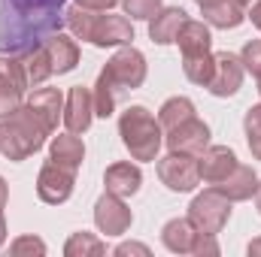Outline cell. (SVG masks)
<instances>
[{
	"mask_svg": "<svg viewBox=\"0 0 261 257\" xmlns=\"http://www.w3.org/2000/svg\"><path fill=\"white\" fill-rule=\"evenodd\" d=\"M186 21H189L186 9H179V6H167V9H164V6H161L158 15L149 18V37H152V43H158V46L176 43V37H179V30H182Z\"/></svg>",
	"mask_w": 261,
	"mask_h": 257,
	"instance_id": "e0dca14e",
	"label": "cell"
},
{
	"mask_svg": "<svg viewBox=\"0 0 261 257\" xmlns=\"http://www.w3.org/2000/svg\"><path fill=\"white\" fill-rule=\"evenodd\" d=\"M28 103H31L52 127H58V118H64V94H61L58 88H40V91H34V94L28 97Z\"/></svg>",
	"mask_w": 261,
	"mask_h": 257,
	"instance_id": "cb8c5ba5",
	"label": "cell"
},
{
	"mask_svg": "<svg viewBox=\"0 0 261 257\" xmlns=\"http://www.w3.org/2000/svg\"><path fill=\"white\" fill-rule=\"evenodd\" d=\"M103 251H107V245H103L94 233H85V230L73 233V236L67 239V245H64L67 257H100Z\"/></svg>",
	"mask_w": 261,
	"mask_h": 257,
	"instance_id": "484cf974",
	"label": "cell"
},
{
	"mask_svg": "<svg viewBox=\"0 0 261 257\" xmlns=\"http://www.w3.org/2000/svg\"><path fill=\"white\" fill-rule=\"evenodd\" d=\"M243 73L246 67L240 61V55L231 52H216L213 55V76L206 82V91L213 97H234L243 85Z\"/></svg>",
	"mask_w": 261,
	"mask_h": 257,
	"instance_id": "9c48e42d",
	"label": "cell"
},
{
	"mask_svg": "<svg viewBox=\"0 0 261 257\" xmlns=\"http://www.w3.org/2000/svg\"><path fill=\"white\" fill-rule=\"evenodd\" d=\"M64 24L76 40L91 43L97 49L130 46V40H134V24L125 15H110V9H88L82 3L67 6Z\"/></svg>",
	"mask_w": 261,
	"mask_h": 257,
	"instance_id": "3957f363",
	"label": "cell"
},
{
	"mask_svg": "<svg viewBox=\"0 0 261 257\" xmlns=\"http://www.w3.org/2000/svg\"><path fill=\"white\" fill-rule=\"evenodd\" d=\"M91 118H94V97L88 88L76 85L70 88L64 97V124L70 133H85L91 127Z\"/></svg>",
	"mask_w": 261,
	"mask_h": 257,
	"instance_id": "5bb4252c",
	"label": "cell"
},
{
	"mask_svg": "<svg viewBox=\"0 0 261 257\" xmlns=\"http://www.w3.org/2000/svg\"><path fill=\"white\" fill-rule=\"evenodd\" d=\"M255 206H258V215H261V182H258V188H255Z\"/></svg>",
	"mask_w": 261,
	"mask_h": 257,
	"instance_id": "8d00e7d4",
	"label": "cell"
},
{
	"mask_svg": "<svg viewBox=\"0 0 261 257\" xmlns=\"http://www.w3.org/2000/svg\"><path fill=\"white\" fill-rule=\"evenodd\" d=\"M67 0H0V55L43 46L64 27Z\"/></svg>",
	"mask_w": 261,
	"mask_h": 257,
	"instance_id": "6da1fadb",
	"label": "cell"
},
{
	"mask_svg": "<svg viewBox=\"0 0 261 257\" xmlns=\"http://www.w3.org/2000/svg\"><path fill=\"white\" fill-rule=\"evenodd\" d=\"M18 61H21V73H24L28 88H37V85H43L49 76H55L46 43H43V46H37V49H31V52H21V55H18Z\"/></svg>",
	"mask_w": 261,
	"mask_h": 257,
	"instance_id": "44dd1931",
	"label": "cell"
},
{
	"mask_svg": "<svg viewBox=\"0 0 261 257\" xmlns=\"http://www.w3.org/2000/svg\"><path fill=\"white\" fill-rule=\"evenodd\" d=\"M228 218H231V200L219 188H206L189 206V221L195 224V230L210 233V236H219L222 227L228 224Z\"/></svg>",
	"mask_w": 261,
	"mask_h": 257,
	"instance_id": "52a82bcc",
	"label": "cell"
},
{
	"mask_svg": "<svg viewBox=\"0 0 261 257\" xmlns=\"http://www.w3.org/2000/svg\"><path fill=\"white\" fill-rule=\"evenodd\" d=\"M55 127L31 103H21L15 112L0 118V154L6 160H15V164L28 160L31 154H37L46 145V136Z\"/></svg>",
	"mask_w": 261,
	"mask_h": 257,
	"instance_id": "277c9868",
	"label": "cell"
},
{
	"mask_svg": "<svg viewBox=\"0 0 261 257\" xmlns=\"http://www.w3.org/2000/svg\"><path fill=\"white\" fill-rule=\"evenodd\" d=\"M119 136L134 160H155L164 142V127L146 106H128L119 118Z\"/></svg>",
	"mask_w": 261,
	"mask_h": 257,
	"instance_id": "5b68a950",
	"label": "cell"
},
{
	"mask_svg": "<svg viewBox=\"0 0 261 257\" xmlns=\"http://www.w3.org/2000/svg\"><path fill=\"white\" fill-rule=\"evenodd\" d=\"M197 239H200V230H195L189 218H173L161 227V242L173 254H195Z\"/></svg>",
	"mask_w": 261,
	"mask_h": 257,
	"instance_id": "ac0fdd59",
	"label": "cell"
},
{
	"mask_svg": "<svg viewBox=\"0 0 261 257\" xmlns=\"http://www.w3.org/2000/svg\"><path fill=\"white\" fill-rule=\"evenodd\" d=\"M246 251H249V257H261V236L249 242V248H246Z\"/></svg>",
	"mask_w": 261,
	"mask_h": 257,
	"instance_id": "e575fe53",
	"label": "cell"
},
{
	"mask_svg": "<svg viewBox=\"0 0 261 257\" xmlns=\"http://www.w3.org/2000/svg\"><path fill=\"white\" fill-rule=\"evenodd\" d=\"M158 179L164 188L176 194L195 191L200 182V167H197L195 154H182V151H170L167 157L158 160Z\"/></svg>",
	"mask_w": 261,
	"mask_h": 257,
	"instance_id": "ba28073f",
	"label": "cell"
},
{
	"mask_svg": "<svg viewBox=\"0 0 261 257\" xmlns=\"http://www.w3.org/2000/svg\"><path fill=\"white\" fill-rule=\"evenodd\" d=\"M46 49H49V58H52V70L58 76L70 73L73 67L79 64V46L70 37H64V34H52L46 40Z\"/></svg>",
	"mask_w": 261,
	"mask_h": 257,
	"instance_id": "603a6c76",
	"label": "cell"
},
{
	"mask_svg": "<svg viewBox=\"0 0 261 257\" xmlns=\"http://www.w3.org/2000/svg\"><path fill=\"white\" fill-rule=\"evenodd\" d=\"M213 188H219L231 203H240V200H249V197L255 194V188H258V176H255L252 167H246V164L237 160V167L231 170V176L222 179V182L213 185Z\"/></svg>",
	"mask_w": 261,
	"mask_h": 257,
	"instance_id": "ffe728a7",
	"label": "cell"
},
{
	"mask_svg": "<svg viewBox=\"0 0 261 257\" xmlns=\"http://www.w3.org/2000/svg\"><path fill=\"white\" fill-rule=\"evenodd\" d=\"M119 3H122L125 15L137 18V21H149V18L158 15V9H161V0H119Z\"/></svg>",
	"mask_w": 261,
	"mask_h": 257,
	"instance_id": "f1b7e54d",
	"label": "cell"
},
{
	"mask_svg": "<svg viewBox=\"0 0 261 257\" xmlns=\"http://www.w3.org/2000/svg\"><path fill=\"white\" fill-rule=\"evenodd\" d=\"M103 185H107V191L116 194V197H134V194L140 191V185H143V173H140L137 164L122 160V164L107 167V173H103Z\"/></svg>",
	"mask_w": 261,
	"mask_h": 257,
	"instance_id": "d6986e66",
	"label": "cell"
},
{
	"mask_svg": "<svg viewBox=\"0 0 261 257\" xmlns=\"http://www.w3.org/2000/svg\"><path fill=\"white\" fill-rule=\"evenodd\" d=\"M197 167H200V179L206 185H219L222 179L231 176V170L237 167V154L228 148V145H210L200 157H197Z\"/></svg>",
	"mask_w": 261,
	"mask_h": 257,
	"instance_id": "2e32d148",
	"label": "cell"
},
{
	"mask_svg": "<svg viewBox=\"0 0 261 257\" xmlns=\"http://www.w3.org/2000/svg\"><path fill=\"white\" fill-rule=\"evenodd\" d=\"M243 130H246V142H249V151L252 157L261 160V103H255L246 118H243Z\"/></svg>",
	"mask_w": 261,
	"mask_h": 257,
	"instance_id": "4316f807",
	"label": "cell"
},
{
	"mask_svg": "<svg viewBox=\"0 0 261 257\" xmlns=\"http://www.w3.org/2000/svg\"><path fill=\"white\" fill-rule=\"evenodd\" d=\"M73 185H76V170H67L61 164L49 160L37 176V197L49 206H61L70 200Z\"/></svg>",
	"mask_w": 261,
	"mask_h": 257,
	"instance_id": "8fae6325",
	"label": "cell"
},
{
	"mask_svg": "<svg viewBox=\"0 0 261 257\" xmlns=\"http://www.w3.org/2000/svg\"><path fill=\"white\" fill-rule=\"evenodd\" d=\"M195 3L203 12V21L210 27H219V30L240 27L246 18V6L240 0H195Z\"/></svg>",
	"mask_w": 261,
	"mask_h": 257,
	"instance_id": "9a60e30c",
	"label": "cell"
},
{
	"mask_svg": "<svg viewBox=\"0 0 261 257\" xmlns=\"http://www.w3.org/2000/svg\"><path fill=\"white\" fill-rule=\"evenodd\" d=\"M240 61L243 67L252 73L255 85H258V94H261V40H249L243 49H240Z\"/></svg>",
	"mask_w": 261,
	"mask_h": 257,
	"instance_id": "83f0119b",
	"label": "cell"
},
{
	"mask_svg": "<svg viewBox=\"0 0 261 257\" xmlns=\"http://www.w3.org/2000/svg\"><path fill=\"white\" fill-rule=\"evenodd\" d=\"M82 157H85V145L79 136L73 133H61L52 139V148H49V160L61 164L67 170H79L82 167Z\"/></svg>",
	"mask_w": 261,
	"mask_h": 257,
	"instance_id": "7402d4cb",
	"label": "cell"
},
{
	"mask_svg": "<svg viewBox=\"0 0 261 257\" xmlns=\"http://www.w3.org/2000/svg\"><path fill=\"white\" fill-rule=\"evenodd\" d=\"M6 242V221H3V212H0V245Z\"/></svg>",
	"mask_w": 261,
	"mask_h": 257,
	"instance_id": "d590c367",
	"label": "cell"
},
{
	"mask_svg": "<svg viewBox=\"0 0 261 257\" xmlns=\"http://www.w3.org/2000/svg\"><path fill=\"white\" fill-rule=\"evenodd\" d=\"M116 254H119V257H125V254H143V257H149V248H146V245H140V242H122V245L116 248Z\"/></svg>",
	"mask_w": 261,
	"mask_h": 257,
	"instance_id": "4dcf8cb0",
	"label": "cell"
},
{
	"mask_svg": "<svg viewBox=\"0 0 261 257\" xmlns=\"http://www.w3.org/2000/svg\"><path fill=\"white\" fill-rule=\"evenodd\" d=\"M76 3H82V6H88V9H113L119 0H76Z\"/></svg>",
	"mask_w": 261,
	"mask_h": 257,
	"instance_id": "1f68e13d",
	"label": "cell"
},
{
	"mask_svg": "<svg viewBox=\"0 0 261 257\" xmlns=\"http://www.w3.org/2000/svg\"><path fill=\"white\" fill-rule=\"evenodd\" d=\"M192 115H195V103H192L189 97H170V100L158 109V121H161L164 130L176 127L179 121H186V118H192Z\"/></svg>",
	"mask_w": 261,
	"mask_h": 257,
	"instance_id": "d4e9b609",
	"label": "cell"
},
{
	"mask_svg": "<svg viewBox=\"0 0 261 257\" xmlns=\"http://www.w3.org/2000/svg\"><path fill=\"white\" fill-rule=\"evenodd\" d=\"M240 3H243V6H249V3H252V0H240Z\"/></svg>",
	"mask_w": 261,
	"mask_h": 257,
	"instance_id": "74e56055",
	"label": "cell"
},
{
	"mask_svg": "<svg viewBox=\"0 0 261 257\" xmlns=\"http://www.w3.org/2000/svg\"><path fill=\"white\" fill-rule=\"evenodd\" d=\"M146 82V58L143 52H137L134 46H122L107 67L100 70L97 82H94V115L100 118H110L116 112V103L125 91H134Z\"/></svg>",
	"mask_w": 261,
	"mask_h": 257,
	"instance_id": "7a4b0ae2",
	"label": "cell"
},
{
	"mask_svg": "<svg viewBox=\"0 0 261 257\" xmlns=\"http://www.w3.org/2000/svg\"><path fill=\"white\" fill-rule=\"evenodd\" d=\"M176 46L182 52V70H186V79L203 85L210 82L213 76V37H210V27L203 21L189 18L176 37Z\"/></svg>",
	"mask_w": 261,
	"mask_h": 257,
	"instance_id": "8992f818",
	"label": "cell"
},
{
	"mask_svg": "<svg viewBox=\"0 0 261 257\" xmlns=\"http://www.w3.org/2000/svg\"><path fill=\"white\" fill-rule=\"evenodd\" d=\"M24 91H28V82H24L18 55H0V118H6L24 103Z\"/></svg>",
	"mask_w": 261,
	"mask_h": 257,
	"instance_id": "30bf717a",
	"label": "cell"
},
{
	"mask_svg": "<svg viewBox=\"0 0 261 257\" xmlns=\"http://www.w3.org/2000/svg\"><path fill=\"white\" fill-rule=\"evenodd\" d=\"M130 221H134V215H130L125 197H116V194L107 191L97 203H94V224H97L100 233H107V236H122V233L130 230Z\"/></svg>",
	"mask_w": 261,
	"mask_h": 257,
	"instance_id": "4fadbf2b",
	"label": "cell"
},
{
	"mask_svg": "<svg viewBox=\"0 0 261 257\" xmlns=\"http://www.w3.org/2000/svg\"><path fill=\"white\" fill-rule=\"evenodd\" d=\"M246 18H252V24L261 30V0H255V3H249V12H246Z\"/></svg>",
	"mask_w": 261,
	"mask_h": 257,
	"instance_id": "d6a6232c",
	"label": "cell"
},
{
	"mask_svg": "<svg viewBox=\"0 0 261 257\" xmlns=\"http://www.w3.org/2000/svg\"><path fill=\"white\" fill-rule=\"evenodd\" d=\"M6 200H9V188H6V182L0 179V212L6 209Z\"/></svg>",
	"mask_w": 261,
	"mask_h": 257,
	"instance_id": "836d02e7",
	"label": "cell"
},
{
	"mask_svg": "<svg viewBox=\"0 0 261 257\" xmlns=\"http://www.w3.org/2000/svg\"><path fill=\"white\" fill-rule=\"evenodd\" d=\"M9 251L15 257H24V254H46V242L43 239H37V236H18L12 245H9Z\"/></svg>",
	"mask_w": 261,
	"mask_h": 257,
	"instance_id": "f546056e",
	"label": "cell"
},
{
	"mask_svg": "<svg viewBox=\"0 0 261 257\" xmlns=\"http://www.w3.org/2000/svg\"><path fill=\"white\" fill-rule=\"evenodd\" d=\"M164 142H167V148L170 151H182V154H195L200 157L206 148H210V127L192 115V118H186V121H179L176 127H170L164 133Z\"/></svg>",
	"mask_w": 261,
	"mask_h": 257,
	"instance_id": "7c38bea8",
	"label": "cell"
}]
</instances>
